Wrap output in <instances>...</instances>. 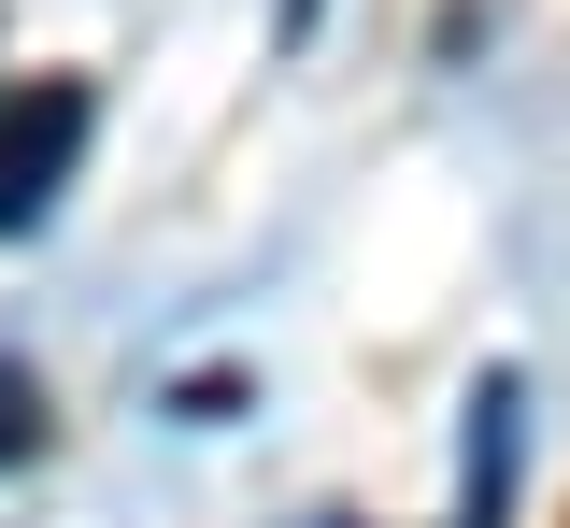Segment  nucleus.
Here are the masks:
<instances>
[{"mask_svg": "<svg viewBox=\"0 0 570 528\" xmlns=\"http://www.w3.org/2000/svg\"><path fill=\"white\" fill-rule=\"evenodd\" d=\"M86 129H100L86 72H43V86H14V100H0V228H43V215H58Z\"/></svg>", "mask_w": 570, "mask_h": 528, "instance_id": "f257e3e1", "label": "nucleus"}, {"mask_svg": "<svg viewBox=\"0 0 570 528\" xmlns=\"http://www.w3.org/2000/svg\"><path fill=\"white\" fill-rule=\"evenodd\" d=\"M513 457H528V385L485 372V385H471V471H456V528H499V515H513Z\"/></svg>", "mask_w": 570, "mask_h": 528, "instance_id": "f03ea898", "label": "nucleus"}, {"mask_svg": "<svg viewBox=\"0 0 570 528\" xmlns=\"http://www.w3.org/2000/svg\"><path fill=\"white\" fill-rule=\"evenodd\" d=\"M43 429H58L43 372H29V358H0V471H29V457H43Z\"/></svg>", "mask_w": 570, "mask_h": 528, "instance_id": "7ed1b4c3", "label": "nucleus"}]
</instances>
